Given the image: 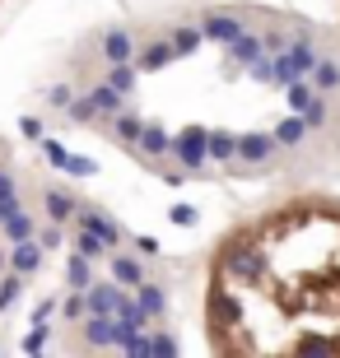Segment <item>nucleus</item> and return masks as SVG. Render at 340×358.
I'll use <instances>...</instances> for the list:
<instances>
[{"mask_svg":"<svg viewBox=\"0 0 340 358\" xmlns=\"http://www.w3.org/2000/svg\"><path fill=\"white\" fill-rule=\"evenodd\" d=\"M210 321H215L219 331H243V321H247V307H243V298H238L233 289L215 284V289H210Z\"/></svg>","mask_w":340,"mask_h":358,"instance_id":"obj_1","label":"nucleus"},{"mask_svg":"<svg viewBox=\"0 0 340 358\" xmlns=\"http://www.w3.org/2000/svg\"><path fill=\"white\" fill-rule=\"evenodd\" d=\"M172 154H177V163H182V168H200V163L210 159V131H200V126H186V131H177V140H172Z\"/></svg>","mask_w":340,"mask_h":358,"instance_id":"obj_2","label":"nucleus"},{"mask_svg":"<svg viewBox=\"0 0 340 358\" xmlns=\"http://www.w3.org/2000/svg\"><path fill=\"white\" fill-rule=\"evenodd\" d=\"M200 28H205V38H210V42H224V47L243 38V24H238L233 14H210Z\"/></svg>","mask_w":340,"mask_h":358,"instance_id":"obj_3","label":"nucleus"},{"mask_svg":"<svg viewBox=\"0 0 340 358\" xmlns=\"http://www.w3.org/2000/svg\"><path fill=\"white\" fill-rule=\"evenodd\" d=\"M79 228H89V233H98V238L107 242V247H117L121 242V228L107 219L103 210H79Z\"/></svg>","mask_w":340,"mask_h":358,"instance_id":"obj_4","label":"nucleus"},{"mask_svg":"<svg viewBox=\"0 0 340 358\" xmlns=\"http://www.w3.org/2000/svg\"><path fill=\"white\" fill-rule=\"evenodd\" d=\"M117 345L126 349L131 358H149V354H154V340L144 335V326H126V321H121V331H117Z\"/></svg>","mask_w":340,"mask_h":358,"instance_id":"obj_5","label":"nucleus"},{"mask_svg":"<svg viewBox=\"0 0 340 358\" xmlns=\"http://www.w3.org/2000/svg\"><path fill=\"white\" fill-rule=\"evenodd\" d=\"M42 266V247L33 238L24 242H14V252H10V270H19V275H33V270Z\"/></svg>","mask_w":340,"mask_h":358,"instance_id":"obj_6","label":"nucleus"},{"mask_svg":"<svg viewBox=\"0 0 340 358\" xmlns=\"http://www.w3.org/2000/svg\"><path fill=\"white\" fill-rule=\"evenodd\" d=\"M280 145L275 135H238V159H247V163H261L271 149Z\"/></svg>","mask_w":340,"mask_h":358,"instance_id":"obj_7","label":"nucleus"},{"mask_svg":"<svg viewBox=\"0 0 340 358\" xmlns=\"http://www.w3.org/2000/svg\"><path fill=\"white\" fill-rule=\"evenodd\" d=\"M112 279H117L121 289H140L144 284V270L135 256H112Z\"/></svg>","mask_w":340,"mask_h":358,"instance_id":"obj_8","label":"nucleus"},{"mask_svg":"<svg viewBox=\"0 0 340 358\" xmlns=\"http://www.w3.org/2000/svg\"><path fill=\"white\" fill-rule=\"evenodd\" d=\"M172 56H177V47H172V42H149V47L140 52V70H163Z\"/></svg>","mask_w":340,"mask_h":358,"instance_id":"obj_9","label":"nucleus"},{"mask_svg":"<svg viewBox=\"0 0 340 358\" xmlns=\"http://www.w3.org/2000/svg\"><path fill=\"white\" fill-rule=\"evenodd\" d=\"M140 149L149 154V159H163V154H172V140L158 131V126H144L140 131Z\"/></svg>","mask_w":340,"mask_h":358,"instance_id":"obj_10","label":"nucleus"},{"mask_svg":"<svg viewBox=\"0 0 340 358\" xmlns=\"http://www.w3.org/2000/svg\"><path fill=\"white\" fill-rule=\"evenodd\" d=\"M89 98H93V103H98V112H103V117H107V112H121V98H126V93H121L117 84H98V89H93Z\"/></svg>","mask_w":340,"mask_h":358,"instance_id":"obj_11","label":"nucleus"},{"mask_svg":"<svg viewBox=\"0 0 340 358\" xmlns=\"http://www.w3.org/2000/svg\"><path fill=\"white\" fill-rule=\"evenodd\" d=\"M47 214H52L56 224H66L70 214H79V205L66 196V191H47Z\"/></svg>","mask_w":340,"mask_h":358,"instance_id":"obj_12","label":"nucleus"},{"mask_svg":"<svg viewBox=\"0 0 340 358\" xmlns=\"http://www.w3.org/2000/svg\"><path fill=\"white\" fill-rule=\"evenodd\" d=\"M66 284H70V289H89V256H84V252L66 261Z\"/></svg>","mask_w":340,"mask_h":358,"instance_id":"obj_13","label":"nucleus"},{"mask_svg":"<svg viewBox=\"0 0 340 358\" xmlns=\"http://www.w3.org/2000/svg\"><path fill=\"white\" fill-rule=\"evenodd\" d=\"M135 298H140V307L149 312V317H163V307H168L163 289H154V284H140V289H135Z\"/></svg>","mask_w":340,"mask_h":358,"instance_id":"obj_14","label":"nucleus"},{"mask_svg":"<svg viewBox=\"0 0 340 358\" xmlns=\"http://www.w3.org/2000/svg\"><path fill=\"white\" fill-rule=\"evenodd\" d=\"M33 233H38V228H33V219H28L24 210L5 219V238H10V242H24V238H33Z\"/></svg>","mask_w":340,"mask_h":358,"instance_id":"obj_15","label":"nucleus"},{"mask_svg":"<svg viewBox=\"0 0 340 358\" xmlns=\"http://www.w3.org/2000/svg\"><path fill=\"white\" fill-rule=\"evenodd\" d=\"M144 317H149V312L140 307V298H126V293H121V303H117V321H126V326H144Z\"/></svg>","mask_w":340,"mask_h":358,"instance_id":"obj_16","label":"nucleus"},{"mask_svg":"<svg viewBox=\"0 0 340 358\" xmlns=\"http://www.w3.org/2000/svg\"><path fill=\"white\" fill-rule=\"evenodd\" d=\"M200 38H205V28H177L172 33V47H177V56H191L200 47Z\"/></svg>","mask_w":340,"mask_h":358,"instance_id":"obj_17","label":"nucleus"},{"mask_svg":"<svg viewBox=\"0 0 340 358\" xmlns=\"http://www.w3.org/2000/svg\"><path fill=\"white\" fill-rule=\"evenodd\" d=\"M103 52H107V61H126L131 56V33H107Z\"/></svg>","mask_w":340,"mask_h":358,"instance_id":"obj_18","label":"nucleus"},{"mask_svg":"<svg viewBox=\"0 0 340 358\" xmlns=\"http://www.w3.org/2000/svg\"><path fill=\"white\" fill-rule=\"evenodd\" d=\"M229 52H233V61H247V66H252V61H261V42L243 33L238 42H229Z\"/></svg>","mask_w":340,"mask_h":358,"instance_id":"obj_19","label":"nucleus"},{"mask_svg":"<svg viewBox=\"0 0 340 358\" xmlns=\"http://www.w3.org/2000/svg\"><path fill=\"white\" fill-rule=\"evenodd\" d=\"M210 154H215V159H233V154H238V135L210 131Z\"/></svg>","mask_w":340,"mask_h":358,"instance_id":"obj_20","label":"nucleus"},{"mask_svg":"<svg viewBox=\"0 0 340 358\" xmlns=\"http://www.w3.org/2000/svg\"><path fill=\"white\" fill-rule=\"evenodd\" d=\"M107 84H117L121 93H131V89H135V70L126 66V61H112V70H107Z\"/></svg>","mask_w":340,"mask_h":358,"instance_id":"obj_21","label":"nucleus"},{"mask_svg":"<svg viewBox=\"0 0 340 358\" xmlns=\"http://www.w3.org/2000/svg\"><path fill=\"white\" fill-rule=\"evenodd\" d=\"M103 247H107V242L98 238V233H89V228H79V252L89 256V261H93V256H103Z\"/></svg>","mask_w":340,"mask_h":358,"instance_id":"obj_22","label":"nucleus"},{"mask_svg":"<svg viewBox=\"0 0 340 358\" xmlns=\"http://www.w3.org/2000/svg\"><path fill=\"white\" fill-rule=\"evenodd\" d=\"M61 173H70V177H93V173H98V168H93V159H79V154H70V159H66V168H61Z\"/></svg>","mask_w":340,"mask_h":358,"instance_id":"obj_23","label":"nucleus"},{"mask_svg":"<svg viewBox=\"0 0 340 358\" xmlns=\"http://www.w3.org/2000/svg\"><path fill=\"white\" fill-rule=\"evenodd\" d=\"M42 345H47V326L38 321V326L24 335V354H42Z\"/></svg>","mask_w":340,"mask_h":358,"instance_id":"obj_24","label":"nucleus"},{"mask_svg":"<svg viewBox=\"0 0 340 358\" xmlns=\"http://www.w3.org/2000/svg\"><path fill=\"white\" fill-rule=\"evenodd\" d=\"M98 117V103L93 98H79V103H70V121H93Z\"/></svg>","mask_w":340,"mask_h":358,"instance_id":"obj_25","label":"nucleus"},{"mask_svg":"<svg viewBox=\"0 0 340 358\" xmlns=\"http://www.w3.org/2000/svg\"><path fill=\"white\" fill-rule=\"evenodd\" d=\"M140 131H144L140 117H117V135L121 140H140Z\"/></svg>","mask_w":340,"mask_h":358,"instance_id":"obj_26","label":"nucleus"},{"mask_svg":"<svg viewBox=\"0 0 340 358\" xmlns=\"http://www.w3.org/2000/svg\"><path fill=\"white\" fill-rule=\"evenodd\" d=\"M299 135H303V121H294V117H289V121H280V131H275V140H280V145H294Z\"/></svg>","mask_w":340,"mask_h":358,"instance_id":"obj_27","label":"nucleus"},{"mask_svg":"<svg viewBox=\"0 0 340 358\" xmlns=\"http://www.w3.org/2000/svg\"><path fill=\"white\" fill-rule=\"evenodd\" d=\"M19 279H24V275H19V270H14V275L5 279V284H0V312H5V307H10L14 298H19Z\"/></svg>","mask_w":340,"mask_h":358,"instance_id":"obj_28","label":"nucleus"},{"mask_svg":"<svg viewBox=\"0 0 340 358\" xmlns=\"http://www.w3.org/2000/svg\"><path fill=\"white\" fill-rule=\"evenodd\" d=\"M42 154H47V163H52V168H66V159H70V154L56 145V140H42Z\"/></svg>","mask_w":340,"mask_h":358,"instance_id":"obj_29","label":"nucleus"},{"mask_svg":"<svg viewBox=\"0 0 340 358\" xmlns=\"http://www.w3.org/2000/svg\"><path fill=\"white\" fill-rule=\"evenodd\" d=\"M168 219H172L177 228H191V224H196V210H191V205H172Z\"/></svg>","mask_w":340,"mask_h":358,"instance_id":"obj_30","label":"nucleus"},{"mask_svg":"<svg viewBox=\"0 0 340 358\" xmlns=\"http://www.w3.org/2000/svg\"><path fill=\"white\" fill-rule=\"evenodd\" d=\"M154 354H163V358H172V354H177V340H172V335H168V331H158V335H154Z\"/></svg>","mask_w":340,"mask_h":358,"instance_id":"obj_31","label":"nucleus"},{"mask_svg":"<svg viewBox=\"0 0 340 358\" xmlns=\"http://www.w3.org/2000/svg\"><path fill=\"white\" fill-rule=\"evenodd\" d=\"M317 84H322V89L340 84V70H336V66H317Z\"/></svg>","mask_w":340,"mask_h":358,"instance_id":"obj_32","label":"nucleus"},{"mask_svg":"<svg viewBox=\"0 0 340 358\" xmlns=\"http://www.w3.org/2000/svg\"><path fill=\"white\" fill-rule=\"evenodd\" d=\"M289 107H308V89H303L299 80L289 84Z\"/></svg>","mask_w":340,"mask_h":358,"instance_id":"obj_33","label":"nucleus"},{"mask_svg":"<svg viewBox=\"0 0 340 358\" xmlns=\"http://www.w3.org/2000/svg\"><path fill=\"white\" fill-rule=\"evenodd\" d=\"M19 131H24L28 140H42V121L38 117H24V121H19Z\"/></svg>","mask_w":340,"mask_h":358,"instance_id":"obj_34","label":"nucleus"},{"mask_svg":"<svg viewBox=\"0 0 340 358\" xmlns=\"http://www.w3.org/2000/svg\"><path fill=\"white\" fill-rule=\"evenodd\" d=\"M84 312H89V303H84L79 293H75V298H66V317H84Z\"/></svg>","mask_w":340,"mask_h":358,"instance_id":"obj_35","label":"nucleus"},{"mask_svg":"<svg viewBox=\"0 0 340 358\" xmlns=\"http://www.w3.org/2000/svg\"><path fill=\"white\" fill-rule=\"evenodd\" d=\"M10 214H19V200H14V196H0V224H5Z\"/></svg>","mask_w":340,"mask_h":358,"instance_id":"obj_36","label":"nucleus"},{"mask_svg":"<svg viewBox=\"0 0 340 358\" xmlns=\"http://www.w3.org/2000/svg\"><path fill=\"white\" fill-rule=\"evenodd\" d=\"M52 103H61V107H70V103H75V98H70V89H66V84H56V89H52Z\"/></svg>","mask_w":340,"mask_h":358,"instance_id":"obj_37","label":"nucleus"},{"mask_svg":"<svg viewBox=\"0 0 340 358\" xmlns=\"http://www.w3.org/2000/svg\"><path fill=\"white\" fill-rule=\"evenodd\" d=\"M42 247H61V228H47L42 233Z\"/></svg>","mask_w":340,"mask_h":358,"instance_id":"obj_38","label":"nucleus"},{"mask_svg":"<svg viewBox=\"0 0 340 358\" xmlns=\"http://www.w3.org/2000/svg\"><path fill=\"white\" fill-rule=\"evenodd\" d=\"M0 196H14V177L10 173H0Z\"/></svg>","mask_w":340,"mask_h":358,"instance_id":"obj_39","label":"nucleus"},{"mask_svg":"<svg viewBox=\"0 0 340 358\" xmlns=\"http://www.w3.org/2000/svg\"><path fill=\"white\" fill-rule=\"evenodd\" d=\"M0 266H5V256H0Z\"/></svg>","mask_w":340,"mask_h":358,"instance_id":"obj_40","label":"nucleus"}]
</instances>
